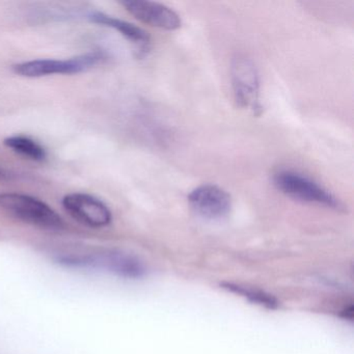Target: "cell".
I'll return each instance as SVG.
<instances>
[{"label":"cell","instance_id":"6da1fadb","mask_svg":"<svg viewBox=\"0 0 354 354\" xmlns=\"http://www.w3.org/2000/svg\"><path fill=\"white\" fill-rule=\"evenodd\" d=\"M57 261L66 266L107 271L125 279H140L147 272L146 266L140 259L121 250L63 254L57 258Z\"/></svg>","mask_w":354,"mask_h":354},{"label":"cell","instance_id":"277c9868","mask_svg":"<svg viewBox=\"0 0 354 354\" xmlns=\"http://www.w3.org/2000/svg\"><path fill=\"white\" fill-rule=\"evenodd\" d=\"M231 82L236 104L254 115H260L262 111L260 76L250 57L241 55L234 57L231 65Z\"/></svg>","mask_w":354,"mask_h":354},{"label":"cell","instance_id":"5b68a950","mask_svg":"<svg viewBox=\"0 0 354 354\" xmlns=\"http://www.w3.org/2000/svg\"><path fill=\"white\" fill-rule=\"evenodd\" d=\"M102 53H86L69 59H32L16 64L14 72L22 77L39 78L57 74H78L88 71L100 63Z\"/></svg>","mask_w":354,"mask_h":354},{"label":"cell","instance_id":"3957f363","mask_svg":"<svg viewBox=\"0 0 354 354\" xmlns=\"http://www.w3.org/2000/svg\"><path fill=\"white\" fill-rule=\"evenodd\" d=\"M272 181L279 192L298 202L333 209L341 207L339 201L328 189L298 171L291 169L279 171L273 176Z\"/></svg>","mask_w":354,"mask_h":354},{"label":"cell","instance_id":"9c48e42d","mask_svg":"<svg viewBox=\"0 0 354 354\" xmlns=\"http://www.w3.org/2000/svg\"><path fill=\"white\" fill-rule=\"evenodd\" d=\"M88 18L93 24L111 28V30L119 32L142 53H146L150 47L151 40L148 32L142 28H138L136 24H130V22L119 19L113 16L107 15L102 12H91Z\"/></svg>","mask_w":354,"mask_h":354},{"label":"cell","instance_id":"30bf717a","mask_svg":"<svg viewBox=\"0 0 354 354\" xmlns=\"http://www.w3.org/2000/svg\"><path fill=\"white\" fill-rule=\"evenodd\" d=\"M3 144L16 154L30 159V160L36 161V162H42L47 158V153L44 147L41 146L38 142L28 136H9L3 140Z\"/></svg>","mask_w":354,"mask_h":354},{"label":"cell","instance_id":"ba28073f","mask_svg":"<svg viewBox=\"0 0 354 354\" xmlns=\"http://www.w3.org/2000/svg\"><path fill=\"white\" fill-rule=\"evenodd\" d=\"M121 5L130 15L153 28L169 32L181 28L182 20L179 14L162 3L148 0H124Z\"/></svg>","mask_w":354,"mask_h":354},{"label":"cell","instance_id":"8992f818","mask_svg":"<svg viewBox=\"0 0 354 354\" xmlns=\"http://www.w3.org/2000/svg\"><path fill=\"white\" fill-rule=\"evenodd\" d=\"M62 204L66 212L76 221L93 229L107 227L113 221V214L107 205L91 194L82 192L67 194Z\"/></svg>","mask_w":354,"mask_h":354},{"label":"cell","instance_id":"8fae6325","mask_svg":"<svg viewBox=\"0 0 354 354\" xmlns=\"http://www.w3.org/2000/svg\"><path fill=\"white\" fill-rule=\"evenodd\" d=\"M225 288H227L229 291L237 293L238 295L248 298V300L254 302V304H260V306L270 308L277 306V301H275L272 296L264 293V292L259 291V290L254 289V288H248L246 287V286L234 285V283H227V285H225Z\"/></svg>","mask_w":354,"mask_h":354},{"label":"cell","instance_id":"7a4b0ae2","mask_svg":"<svg viewBox=\"0 0 354 354\" xmlns=\"http://www.w3.org/2000/svg\"><path fill=\"white\" fill-rule=\"evenodd\" d=\"M0 207L16 218L47 230L65 227L61 215L48 204L28 194L0 192Z\"/></svg>","mask_w":354,"mask_h":354},{"label":"cell","instance_id":"52a82bcc","mask_svg":"<svg viewBox=\"0 0 354 354\" xmlns=\"http://www.w3.org/2000/svg\"><path fill=\"white\" fill-rule=\"evenodd\" d=\"M188 203L198 216L209 221H221L232 210L229 192L214 184H204L194 188L188 196Z\"/></svg>","mask_w":354,"mask_h":354},{"label":"cell","instance_id":"7c38bea8","mask_svg":"<svg viewBox=\"0 0 354 354\" xmlns=\"http://www.w3.org/2000/svg\"><path fill=\"white\" fill-rule=\"evenodd\" d=\"M7 177L5 173H3V169H0V179H3V178Z\"/></svg>","mask_w":354,"mask_h":354}]
</instances>
